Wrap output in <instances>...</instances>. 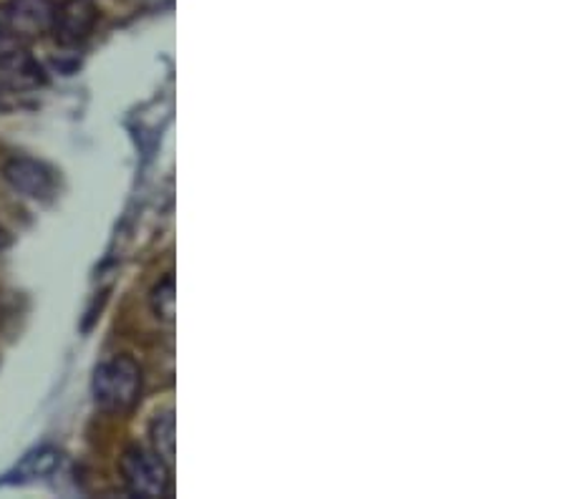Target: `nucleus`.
<instances>
[{
    "mask_svg": "<svg viewBox=\"0 0 567 499\" xmlns=\"http://www.w3.org/2000/svg\"><path fill=\"white\" fill-rule=\"evenodd\" d=\"M94 402L106 414H124L140 402L142 371L130 356L104 361L94 374Z\"/></svg>",
    "mask_w": 567,
    "mask_h": 499,
    "instance_id": "1",
    "label": "nucleus"
},
{
    "mask_svg": "<svg viewBox=\"0 0 567 499\" xmlns=\"http://www.w3.org/2000/svg\"><path fill=\"white\" fill-rule=\"evenodd\" d=\"M122 479L134 497H164L169 487V467L154 451L130 447L122 457Z\"/></svg>",
    "mask_w": 567,
    "mask_h": 499,
    "instance_id": "2",
    "label": "nucleus"
},
{
    "mask_svg": "<svg viewBox=\"0 0 567 499\" xmlns=\"http://www.w3.org/2000/svg\"><path fill=\"white\" fill-rule=\"evenodd\" d=\"M3 23L18 41H35L51 33L56 0H8L3 6Z\"/></svg>",
    "mask_w": 567,
    "mask_h": 499,
    "instance_id": "3",
    "label": "nucleus"
},
{
    "mask_svg": "<svg viewBox=\"0 0 567 499\" xmlns=\"http://www.w3.org/2000/svg\"><path fill=\"white\" fill-rule=\"evenodd\" d=\"M99 21V8L94 0H61L53 13L51 33L61 45L84 43Z\"/></svg>",
    "mask_w": 567,
    "mask_h": 499,
    "instance_id": "4",
    "label": "nucleus"
},
{
    "mask_svg": "<svg viewBox=\"0 0 567 499\" xmlns=\"http://www.w3.org/2000/svg\"><path fill=\"white\" fill-rule=\"evenodd\" d=\"M3 177L16 193L31 199H49L53 195V189H56L53 171L45 167L43 162H35L31 157L8 159L3 167Z\"/></svg>",
    "mask_w": 567,
    "mask_h": 499,
    "instance_id": "5",
    "label": "nucleus"
},
{
    "mask_svg": "<svg viewBox=\"0 0 567 499\" xmlns=\"http://www.w3.org/2000/svg\"><path fill=\"white\" fill-rule=\"evenodd\" d=\"M0 71L21 86H33L43 81V71L39 63L31 59V53L25 51L23 41H18L16 35L0 23Z\"/></svg>",
    "mask_w": 567,
    "mask_h": 499,
    "instance_id": "6",
    "label": "nucleus"
},
{
    "mask_svg": "<svg viewBox=\"0 0 567 499\" xmlns=\"http://www.w3.org/2000/svg\"><path fill=\"white\" fill-rule=\"evenodd\" d=\"M152 444L154 454L172 469L175 465V414L162 412L152 422Z\"/></svg>",
    "mask_w": 567,
    "mask_h": 499,
    "instance_id": "7",
    "label": "nucleus"
},
{
    "mask_svg": "<svg viewBox=\"0 0 567 499\" xmlns=\"http://www.w3.org/2000/svg\"><path fill=\"white\" fill-rule=\"evenodd\" d=\"M152 305L157 318L172 323V318H175V278L167 276L157 288H154Z\"/></svg>",
    "mask_w": 567,
    "mask_h": 499,
    "instance_id": "8",
    "label": "nucleus"
},
{
    "mask_svg": "<svg viewBox=\"0 0 567 499\" xmlns=\"http://www.w3.org/2000/svg\"><path fill=\"white\" fill-rule=\"evenodd\" d=\"M59 461V454L51 451V449H41L31 454L29 459L23 461L21 467V475H29V477H39V475H49V471L56 467Z\"/></svg>",
    "mask_w": 567,
    "mask_h": 499,
    "instance_id": "9",
    "label": "nucleus"
},
{
    "mask_svg": "<svg viewBox=\"0 0 567 499\" xmlns=\"http://www.w3.org/2000/svg\"><path fill=\"white\" fill-rule=\"evenodd\" d=\"M8 242H11V238H8V232L3 230V225H0V250H6Z\"/></svg>",
    "mask_w": 567,
    "mask_h": 499,
    "instance_id": "10",
    "label": "nucleus"
}]
</instances>
